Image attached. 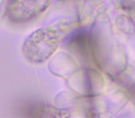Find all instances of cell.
<instances>
[{"instance_id":"6da1fadb","label":"cell","mask_w":135,"mask_h":118,"mask_svg":"<svg viewBox=\"0 0 135 118\" xmlns=\"http://www.w3.org/2000/svg\"><path fill=\"white\" fill-rule=\"evenodd\" d=\"M62 39L57 27H44L32 32L23 44V54L30 62L40 64L52 56Z\"/></svg>"},{"instance_id":"7a4b0ae2","label":"cell","mask_w":135,"mask_h":118,"mask_svg":"<svg viewBox=\"0 0 135 118\" xmlns=\"http://www.w3.org/2000/svg\"><path fill=\"white\" fill-rule=\"evenodd\" d=\"M52 0H9L7 16L15 23H24L46 10Z\"/></svg>"}]
</instances>
